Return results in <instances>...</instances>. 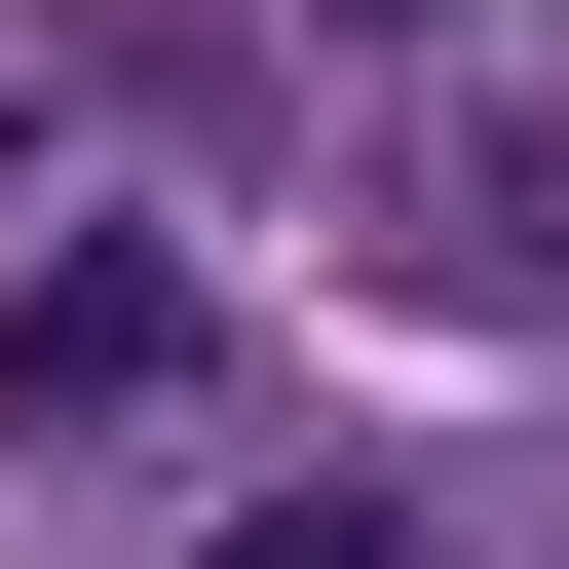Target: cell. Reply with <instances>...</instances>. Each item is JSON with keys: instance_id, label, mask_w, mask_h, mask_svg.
Masks as SVG:
<instances>
[{"instance_id": "3", "label": "cell", "mask_w": 569, "mask_h": 569, "mask_svg": "<svg viewBox=\"0 0 569 569\" xmlns=\"http://www.w3.org/2000/svg\"><path fill=\"white\" fill-rule=\"evenodd\" d=\"M190 569H456V531H418V493H228Z\"/></svg>"}, {"instance_id": "2", "label": "cell", "mask_w": 569, "mask_h": 569, "mask_svg": "<svg viewBox=\"0 0 569 569\" xmlns=\"http://www.w3.org/2000/svg\"><path fill=\"white\" fill-rule=\"evenodd\" d=\"M342 266L380 305H569V114H493V77H418V114H342Z\"/></svg>"}, {"instance_id": "4", "label": "cell", "mask_w": 569, "mask_h": 569, "mask_svg": "<svg viewBox=\"0 0 569 569\" xmlns=\"http://www.w3.org/2000/svg\"><path fill=\"white\" fill-rule=\"evenodd\" d=\"M305 39H418V0H305Z\"/></svg>"}, {"instance_id": "1", "label": "cell", "mask_w": 569, "mask_h": 569, "mask_svg": "<svg viewBox=\"0 0 569 569\" xmlns=\"http://www.w3.org/2000/svg\"><path fill=\"white\" fill-rule=\"evenodd\" d=\"M228 380V266L190 228H39V266H0V493H39V456H152Z\"/></svg>"}]
</instances>
